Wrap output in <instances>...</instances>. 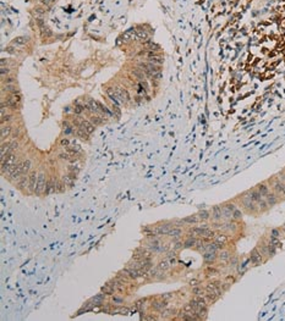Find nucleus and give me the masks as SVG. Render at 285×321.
I'll use <instances>...</instances> for the list:
<instances>
[{
  "instance_id": "39448f33",
  "label": "nucleus",
  "mask_w": 285,
  "mask_h": 321,
  "mask_svg": "<svg viewBox=\"0 0 285 321\" xmlns=\"http://www.w3.org/2000/svg\"><path fill=\"white\" fill-rule=\"evenodd\" d=\"M106 94H108V97L110 98V100L113 103H114L115 105H120V104H124L122 103V100L120 98V95H119V93L116 91V88H108L106 89Z\"/></svg>"
},
{
  "instance_id": "ea45409f",
  "label": "nucleus",
  "mask_w": 285,
  "mask_h": 321,
  "mask_svg": "<svg viewBox=\"0 0 285 321\" xmlns=\"http://www.w3.org/2000/svg\"><path fill=\"white\" fill-rule=\"evenodd\" d=\"M198 216H200L201 220H207V219L209 217V212L207 211V210H201L198 212Z\"/></svg>"
},
{
  "instance_id": "c03bdc74",
  "label": "nucleus",
  "mask_w": 285,
  "mask_h": 321,
  "mask_svg": "<svg viewBox=\"0 0 285 321\" xmlns=\"http://www.w3.org/2000/svg\"><path fill=\"white\" fill-rule=\"evenodd\" d=\"M72 132H74L72 127H71V126H69V125L66 123V126H65V128H64V133H65V134H71Z\"/></svg>"
},
{
  "instance_id": "bb28decb",
  "label": "nucleus",
  "mask_w": 285,
  "mask_h": 321,
  "mask_svg": "<svg viewBox=\"0 0 285 321\" xmlns=\"http://www.w3.org/2000/svg\"><path fill=\"white\" fill-rule=\"evenodd\" d=\"M102 292L104 293V294H108V295H113L114 294V292H115V289L113 288L111 286L109 283H106L105 286H103V288H102Z\"/></svg>"
},
{
  "instance_id": "37998d69",
  "label": "nucleus",
  "mask_w": 285,
  "mask_h": 321,
  "mask_svg": "<svg viewBox=\"0 0 285 321\" xmlns=\"http://www.w3.org/2000/svg\"><path fill=\"white\" fill-rule=\"evenodd\" d=\"M267 247H268V254L269 255H273L275 253V246L273 244V243H270V244H268Z\"/></svg>"
},
{
  "instance_id": "a18cd8bd",
  "label": "nucleus",
  "mask_w": 285,
  "mask_h": 321,
  "mask_svg": "<svg viewBox=\"0 0 285 321\" xmlns=\"http://www.w3.org/2000/svg\"><path fill=\"white\" fill-rule=\"evenodd\" d=\"M146 48H149V49L154 50V49H158V45L152 43V42H147V43H146Z\"/></svg>"
},
{
  "instance_id": "7ed1b4c3",
  "label": "nucleus",
  "mask_w": 285,
  "mask_h": 321,
  "mask_svg": "<svg viewBox=\"0 0 285 321\" xmlns=\"http://www.w3.org/2000/svg\"><path fill=\"white\" fill-rule=\"evenodd\" d=\"M75 123H76L80 128H82L83 131H86L88 134H91L93 131H94V125H93L91 121L85 120V118H76V120H75Z\"/></svg>"
},
{
  "instance_id": "e433bc0d",
  "label": "nucleus",
  "mask_w": 285,
  "mask_h": 321,
  "mask_svg": "<svg viewBox=\"0 0 285 321\" xmlns=\"http://www.w3.org/2000/svg\"><path fill=\"white\" fill-rule=\"evenodd\" d=\"M180 235H181V230L176 228V227H173L169 232V236H171V237H179Z\"/></svg>"
},
{
  "instance_id": "79ce46f5",
  "label": "nucleus",
  "mask_w": 285,
  "mask_h": 321,
  "mask_svg": "<svg viewBox=\"0 0 285 321\" xmlns=\"http://www.w3.org/2000/svg\"><path fill=\"white\" fill-rule=\"evenodd\" d=\"M219 258H220V260H223V261H227L230 258V254H229V252H222L220 255H219Z\"/></svg>"
},
{
  "instance_id": "4be33fe9",
  "label": "nucleus",
  "mask_w": 285,
  "mask_h": 321,
  "mask_svg": "<svg viewBox=\"0 0 285 321\" xmlns=\"http://www.w3.org/2000/svg\"><path fill=\"white\" fill-rule=\"evenodd\" d=\"M66 150L71 154H74V155H76V154H81L82 153V149H81V147L80 145H71V147H67L66 148Z\"/></svg>"
},
{
  "instance_id": "f257e3e1",
  "label": "nucleus",
  "mask_w": 285,
  "mask_h": 321,
  "mask_svg": "<svg viewBox=\"0 0 285 321\" xmlns=\"http://www.w3.org/2000/svg\"><path fill=\"white\" fill-rule=\"evenodd\" d=\"M190 233H192L195 236H200V237H202V238H206V239H211V238H214V237H215L214 231L209 230L207 226H204V227L191 228V230H190Z\"/></svg>"
},
{
  "instance_id": "c9c22d12",
  "label": "nucleus",
  "mask_w": 285,
  "mask_h": 321,
  "mask_svg": "<svg viewBox=\"0 0 285 321\" xmlns=\"http://www.w3.org/2000/svg\"><path fill=\"white\" fill-rule=\"evenodd\" d=\"M98 105H99V111H100V112H103V114H105L106 116H111V115H113V114H111V111H109L106 106H104L103 104H100V103H99Z\"/></svg>"
},
{
  "instance_id": "a878e982",
  "label": "nucleus",
  "mask_w": 285,
  "mask_h": 321,
  "mask_svg": "<svg viewBox=\"0 0 285 321\" xmlns=\"http://www.w3.org/2000/svg\"><path fill=\"white\" fill-rule=\"evenodd\" d=\"M90 121L94 125V126H99V125H102L103 122H104V120L102 117H99V116H97V115H93V116H91L90 117Z\"/></svg>"
},
{
  "instance_id": "de8ad7c7",
  "label": "nucleus",
  "mask_w": 285,
  "mask_h": 321,
  "mask_svg": "<svg viewBox=\"0 0 285 321\" xmlns=\"http://www.w3.org/2000/svg\"><path fill=\"white\" fill-rule=\"evenodd\" d=\"M258 204H259V208H261L262 210H263V209H266L267 205H268V203H267V201H264V200H262V199H261V200L258 201Z\"/></svg>"
},
{
  "instance_id": "9d476101",
  "label": "nucleus",
  "mask_w": 285,
  "mask_h": 321,
  "mask_svg": "<svg viewBox=\"0 0 285 321\" xmlns=\"http://www.w3.org/2000/svg\"><path fill=\"white\" fill-rule=\"evenodd\" d=\"M242 203H243V205L246 206L247 210H250V211H254V210H256V205H254V201H253L250 197L243 198V199H242Z\"/></svg>"
},
{
  "instance_id": "5fc2aeb1",
  "label": "nucleus",
  "mask_w": 285,
  "mask_h": 321,
  "mask_svg": "<svg viewBox=\"0 0 285 321\" xmlns=\"http://www.w3.org/2000/svg\"><path fill=\"white\" fill-rule=\"evenodd\" d=\"M193 293H195V294H200V293H201V289H200V288H195V289H193Z\"/></svg>"
},
{
  "instance_id": "864d4df0",
  "label": "nucleus",
  "mask_w": 285,
  "mask_h": 321,
  "mask_svg": "<svg viewBox=\"0 0 285 321\" xmlns=\"http://www.w3.org/2000/svg\"><path fill=\"white\" fill-rule=\"evenodd\" d=\"M162 298H163V299H169V298H171V294H169V293H167V294H163V295H162Z\"/></svg>"
},
{
  "instance_id": "c85d7f7f",
  "label": "nucleus",
  "mask_w": 285,
  "mask_h": 321,
  "mask_svg": "<svg viewBox=\"0 0 285 321\" xmlns=\"http://www.w3.org/2000/svg\"><path fill=\"white\" fill-rule=\"evenodd\" d=\"M169 266H170V263L168 261V259L162 260V261L159 263V265H158V270H160V271H165V270H168V269H169Z\"/></svg>"
},
{
  "instance_id": "b1692460",
  "label": "nucleus",
  "mask_w": 285,
  "mask_h": 321,
  "mask_svg": "<svg viewBox=\"0 0 285 321\" xmlns=\"http://www.w3.org/2000/svg\"><path fill=\"white\" fill-rule=\"evenodd\" d=\"M203 259L206 263H211V261H213L215 259V253L214 252H206L203 254Z\"/></svg>"
},
{
  "instance_id": "f03ea898",
  "label": "nucleus",
  "mask_w": 285,
  "mask_h": 321,
  "mask_svg": "<svg viewBox=\"0 0 285 321\" xmlns=\"http://www.w3.org/2000/svg\"><path fill=\"white\" fill-rule=\"evenodd\" d=\"M140 67L142 68L143 72H146L149 77H153V78H160V70L154 64H152V62L140 64Z\"/></svg>"
},
{
  "instance_id": "6e6d98bb",
  "label": "nucleus",
  "mask_w": 285,
  "mask_h": 321,
  "mask_svg": "<svg viewBox=\"0 0 285 321\" xmlns=\"http://www.w3.org/2000/svg\"><path fill=\"white\" fill-rule=\"evenodd\" d=\"M272 235H273V237H275V238H277V237H278V231H277V230H274V231L272 232Z\"/></svg>"
},
{
  "instance_id": "3c124183",
  "label": "nucleus",
  "mask_w": 285,
  "mask_h": 321,
  "mask_svg": "<svg viewBox=\"0 0 285 321\" xmlns=\"http://www.w3.org/2000/svg\"><path fill=\"white\" fill-rule=\"evenodd\" d=\"M181 246H182V244H181L180 242H177V241H175V242H174V249H180V248H181Z\"/></svg>"
},
{
  "instance_id": "c756f323",
  "label": "nucleus",
  "mask_w": 285,
  "mask_h": 321,
  "mask_svg": "<svg viewBox=\"0 0 285 321\" xmlns=\"http://www.w3.org/2000/svg\"><path fill=\"white\" fill-rule=\"evenodd\" d=\"M29 169H31V161H29V160H25V161H22V172H23V175H27V172L29 171Z\"/></svg>"
},
{
  "instance_id": "72a5a7b5",
  "label": "nucleus",
  "mask_w": 285,
  "mask_h": 321,
  "mask_svg": "<svg viewBox=\"0 0 285 321\" xmlns=\"http://www.w3.org/2000/svg\"><path fill=\"white\" fill-rule=\"evenodd\" d=\"M267 197V203H268V205H274L277 203V198H275V195L274 194H270L268 193L266 195Z\"/></svg>"
},
{
  "instance_id": "423d86ee",
  "label": "nucleus",
  "mask_w": 285,
  "mask_h": 321,
  "mask_svg": "<svg viewBox=\"0 0 285 321\" xmlns=\"http://www.w3.org/2000/svg\"><path fill=\"white\" fill-rule=\"evenodd\" d=\"M173 228V226H170L169 223H165V225H162V226H158V227H156L153 230V232L156 233V235H160V236H165V235H169L170 232V230Z\"/></svg>"
},
{
  "instance_id": "603ef678",
  "label": "nucleus",
  "mask_w": 285,
  "mask_h": 321,
  "mask_svg": "<svg viewBox=\"0 0 285 321\" xmlns=\"http://www.w3.org/2000/svg\"><path fill=\"white\" fill-rule=\"evenodd\" d=\"M113 302H114L115 304H117V303H122V298H117V297H114V298H113Z\"/></svg>"
},
{
  "instance_id": "aec40b11",
  "label": "nucleus",
  "mask_w": 285,
  "mask_h": 321,
  "mask_svg": "<svg viewBox=\"0 0 285 321\" xmlns=\"http://www.w3.org/2000/svg\"><path fill=\"white\" fill-rule=\"evenodd\" d=\"M10 134H11V127L10 126H3L1 127V140L4 142Z\"/></svg>"
},
{
  "instance_id": "cd10ccee",
  "label": "nucleus",
  "mask_w": 285,
  "mask_h": 321,
  "mask_svg": "<svg viewBox=\"0 0 285 321\" xmlns=\"http://www.w3.org/2000/svg\"><path fill=\"white\" fill-rule=\"evenodd\" d=\"M75 133H76V136L79 137V138H81V139H83V140L88 139V133L86 132V131L82 129V128L76 129V131H75Z\"/></svg>"
},
{
  "instance_id": "20e7f679",
  "label": "nucleus",
  "mask_w": 285,
  "mask_h": 321,
  "mask_svg": "<svg viewBox=\"0 0 285 321\" xmlns=\"http://www.w3.org/2000/svg\"><path fill=\"white\" fill-rule=\"evenodd\" d=\"M45 186H47V182H45V174L40 172L37 177V183H35V189H34V193L35 194H42L44 191H45Z\"/></svg>"
},
{
  "instance_id": "412c9836",
  "label": "nucleus",
  "mask_w": 285,
  "mask_h": 321,
  "mask_svg": "<svg viewBox=\"0 0 285 321\" xmlns=\"http://www.w3.org/2000/svg\"><path fill=\"white\" fill-rule=\"evenodd\" d=\"M223 246H220V244H218L217 242H214V243H209V244H207V249H206V252H217L218 249H220Z\"/></svg>"
},
{
  "instance_id": "2eb2a0df",
  "label": "nucleus",
  "mask_w": 285,
  "mask_h": 321,
  "mask_svg": "<svg viewBox=\"0 0 285 321\" xmlns=\"http://www.w3.org/2000/svg\"><path fill=\"white\" fill-rule=\"evenodd\" d=\"M27 42H28L27 37H17V38H15L13 40V43H11V44H13L14 46H22V45H25Z\"/></svg>"
},
{
  "instance_id": "49530a36",
  "label": "nucleus",
  "mask_w": 285,
  "mask_h": 321,
  "mask_svg": "<svg viewBox=\"0 0 285 321\" xmlns=\"http://www.w3.org/2000/svg\"><path fill=\"white\" fill-rule=\"evenodd\" d=\"M233 217H235V219H240L241 217V212H240V210L237 209V208L233 211Z\"/></svg>"
},
{
  "instance_id": "4c0bfd02",
  "label": "nucleus",
  "mask_w": 285,
  "mask_h": 321,
  "mask_svg": "<svg viewBox=\"0 0 285 321\" xmlns=\"http://www.w3.org/2000/svg\"><path fill=\"white\" fill-rule=\"evenodd\" d=\"M182 221L185 222V223H196V222L198 221V217H196V216H188V217H186V219H184Z\"/></svg>"
},
{
  "instance_id": "f8f14e48",
  "label": "nucleus",
  "mask_w": 285,
  "mask_h": 321,
  "mask_svg": "<svg viewBox=\"0 0 285 321\" xmlns=\"http://www.w3.org/2000/svg\"><path fill=\"white\" fill-rule=\"evenodd\" d=\"M4 92H9L10 94H19V88L15 86V83H8L6 86L3 87Z\"/></svg>"
},
{
  "instance_id": "1a4fd4ad",
  "label": "nucleus",
  "mask_w": 285,
  "mask_h": 321,
  "mask_svg": "<svg viewBox=\"0 0 285 321\" xmlns=\"http://www.w3.org/2000/svg\"><path fill=\"white\" fill-rule=\"evenodd\" d=\"M37 174H35V172L33 171L31 175H29V177H28V181H29V183H28V188H29V191L31 192H34V189H35V183H37Z\"/></svg>"
},
{
  "instance_id": "f3484780",
  "label": "nucleus",
  "mask_w": 285,
  "mask_h": 321,
  "mask_svg": "<svg viewBox=\"0 0 285 321\" xmlns=\"http://www.w3.org/2000/svg\"><path fill=\"white\" fill-rule=\"evenodd\" d=\"M148 33L145 31V29H136V38L140 40H147L148 39Z\"/></svg>"
},
{
  "instance_id": "8fccbe9b",
  "label": "nucleus",
  "mask_w": 285,
  "mask_h": 321,
  "mask_svg": "<svg viewBox=\"0 0 285 321\" xmlns=\"http://www.w3.org/2000/svg\"><path fill=\"white\" fill-rule=\"evenodd\" d=\"M61 145H64V147H65V145L69 147V145H70V140H69L67 138H64V139L61 140Z\"/></svg>"
},
{
  "instance_id": "2f4dec72",
  "label": "nucleus",
  "mask_w": 285,
  "mask_h": 321,
  "mask_svg": "<svg viewBox=\"0 0 285 321\" xmlns=\"http://www.w3.org/2000/svg\"><path fill=\"white\" fill-rule=\"evenodd\" d=\"M250 198H251L253 201H259L261 199H262V194H261L258 191H253V192H251V194H250Z\"/></svg>"
},
{
  "instance_id": "5701e85b",
  "label": "nucleus",
  "mask_w": 285,
  "mask_h": 321,
  "mask_svg": "<svg viewBox=\"0 0 285 321\" xmlns=\"http://www.w3.org/2000/svg\"><path fill=\"white\" fill-rule=\"evenodd\" d=\"M153 309H156V310H162V309H165L168 306V303L167 302H154L153 303Z\"/></svg>"
},
{
  "instance_id": "393cba45",
  "label": "nucleus",
  "mask_w": 285,
  "mask_h": 321,
  "mask_svg": "<svg viewBox=\"0 0 285 321\" xmlns=\"http://www.w3.org/2000/svg\"><path fill=\"white\" fill-rule=\"evenodd\" d=\"M76 178V174H72L71 176H64V182L66 186H74V181Z\"/></svg>"
},
{
  "instance_id": "f704fd0d",
  "label": "nucleus",
  "mask_w": 285,
  "mask_h": 321,
  "mask_svg": "<svg viewBox=\"0 0 285 321\" xmlns=\"http://www.w3.org/2000/svg\"><path fill=\"white\" fill-rule=\"evenodd\" d=\"M196 243H197V241H196L193 237H190L188 239L185 241V243H184V246H185L186 248H191L192 246H196Z\"/></svg>"
},
{
  "instance_id": "a211bd4d",
  "label": "nucleus",
  "mask_w": 285,
  "mask_h": 321,
  "mask_svg": "<svg viewBox=\"0 0 285 321\" xmlns=\"http://www.w3.org/2000/svg\"><path fill=\"white\" fill-rule=\"evenodd\" d=\"M213 219L215 220V221H218V220H220L223 217V214H222V208H219V206H214L213 208Z\"/></svg>"
},
{
  "instance_id": "7c9ffc66",
  "label": "nucleus",
  "mask_w": 285,
  "mask_h": 321,
  "mask_svg": "<svg viewBox=\"0 0 285 321\" xmlns=\"http://www.w3.org/2000/svg\"><path fill=\"white\" fill-rule=\"evenodd\" d=\"M83 110H85V105L80 104L79 102H75V109H74V111H75L76 115L82 114V111H83Z\"/></svg>"
},
{
  "instance_id": "09e8293b",
  "label": "nucleus",
  "mask_w": 285,
  "mask_h": 321,
  "mask_svg": "<svg viewBox=\"0 0 285 321\" xmlns=\"http://www.w3.org/2000/svg\"><path fill=\"white\" fill-rule=\"evenodd\" d=\"M79 170H80V169L77 167V166H69V171L75 172V174H76V172H79Z\"/></svg>"
},
{
  "instance_id": "58836bf2",
  "label": "nucleus",
  "mask_w": 285,
  "mask_h": 321,
  "mask_svg": "<svg viewBox=\"0 0 285 321\" xmlns=\"http://www.w3.org/2000/svg\"><path fill=\"white\" fill-rule=\"evenodd\" d=\"M258 192L262 194V197H266V195L268 194V188H267V186H264V185H261L258 187Z\"/></svg>"
},
{
  "instance_id": "4468645a",
  "label": "nucleus",
  "mask_w": 285,
  "mask_h": 321,
  "mask_svg": "<svg viewBox=\"0 0 285 321\" xmlns=\"http://www.w3.org/2000/svg\"><path fill=\"white\" fill-rule=\"evenodd\" d=\"M116 91H117V93H119V95H120V98H121V100H122V103H124V104L127 103L129 100H130V95H129V93H127L126 89H124V88H116Z\"/></svg>"
},
{
  "instance_id": "9b49d317",
  "label": "nucleus",
  "mask_w": 285,
  "mask_h": 321,
  "mask_svg": "<svg viewBox=\"0 0 285 321\" xmlns=\"http://www.w3.org/2000/svg\"><path fill=\"white\" fill-rule=\"evenodd\" d=\"M37 22H38V26H39V28H40V31H42V34L44 35V37H49V35H51V32H50V29L47 27V25L45 23L43 22V20H37Z\"/></svg>"
},
{
  "instance_id": "6ab92c4d",
  "label": "nucleus",
  "mask_w": 285,
  "mask_h": 321,
  "mask_svg": "<svg viewBox=\"0 0 285 321\" xmlns=\"http://www.w3.org/2000/svg\"><path fill=\"white\" fill-rule=\"evenodd\" d=\"M104 299H105V294L102 292V293H99V294H96V295H94L93 298H92V302H93V303H96L97 305H100V304H102V303L104 302Z\"/></svg>"
},
{
  "instance_id": "473e14b6",
  "label": "nucleus",
  "mask_w": 285,
  "mask_h": 321,
  "mask_svg": "<svg viewBox=\"0 0 285 321\" xmlns=\"http://www.w3.org/2000/svg\"><path fill=\"white\" fill-rule=\"evenodd\" d=\"M214 239H215V242L218 243V244L223 246V244H225V242H227V236L225 235H218V236L214 237Z\"/></svg>"
},
{
  "instance_id": "ddd939ff",
  "label": "nucleus",
  "mask_w": 285,
  "mask_h": 321,
  "mask_svg": "<svg viewBox=\"0 0 285 321\" xmlns=\"http://www.w3.org/2000/svg\"><path fill=\"white\" fill-rule=\"evenodd\" d=\"M17 163H19V161H17V158H16L15 154H10V155L6 158V160H5V163L1 164V165H3L1 169L6 167V166H10V165H15V164H17Z\"/></svg>"
},
{
  "instance_id": "a19ab883",
  "label": "nucleus",
  "mask_w": 285,
  "mask_h": 321,
  "mask_svg": "<svg viewBox=\"0 0 285 321\" xmlns=\"http://www.w3.org/2000/svg\"><path fill=\"white\" fill-rule=\"evenodd\" d=\"M26 182H27V176H26V175H23V176L20 178V180L17 181V185H19L20 187H25Z\"/></svg>"
},
{
  "instance_id": "6e6552de",
  "label": "nucleus",
  "mask_w": 285,
  "mask_h": 321,
  "mask_svg": "<svg viewBox=\"0 0 285 321\" xmlns=\"http://www.w3.org/2000/svg\"><path fill=\"white\" fill-rule=\"evenodd\" d=\"M250 260H251L252 264L258 265V264L262 263V254H261V253L257 250V249H254V250H252V253H251Z\"/></svg>"
},
{
  "instance_id": "dca6fc26",
  "label": "nucleus",
  "mask_w": 285,
  "mask_h": 321,
  "mask_svg": "<svg viewBox=\"0 0 285 321\" xmlns=\"http://www.w3.org/2000/svg\"><path fill=\"white\" fill-rule=\"evenodd\" d=\"M135 37H136V31H135V29H129V31H126L125 33L122 34V38H124V40H125V42L132 40Z\"/></svg>"
},
{
  "instance_id": "0eeeda50",
  "label": "nucleus",
  "mask_w": 285,
  "mask_h": 321,
  "mask_svg": "<svg viewBox=\"0 0 285 321\" xmlns=\"http://www.w3.org/2000/svg\"><path fill=\"white\" fill-rule=\"evenodd\" d=\"M98 104L99 103L96 102V100L88 99L87 102H86V104H85V108H87L88 110L92 111V112H96V114H98V112H99V105Z\"/></svg>"
}]
</instances>
